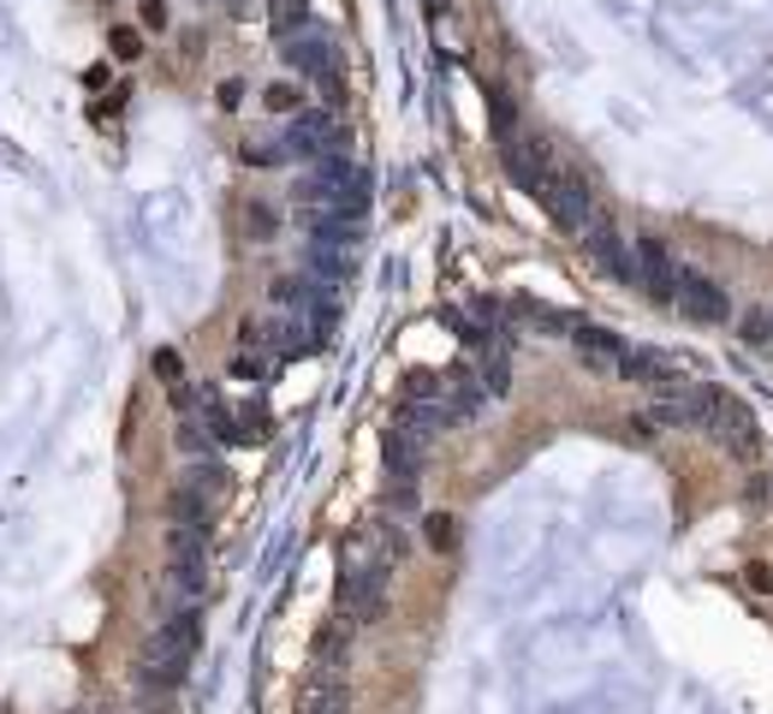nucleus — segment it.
I'll list each match as a JSON object with an SVG mask.
<instances>
[{
  "label": "nucleus",
  "mask_w": 773,
  "mask_h": 714,
  "mask_svg": "<svg viewBox=\"0 0 773 714\" xmlns=\"http://www.w3.org/2000/svg\"><path fill=\"white\" fill-rule=\"evenodd\" d=\"M137 24H143V31H167L173 7H167V0H137Z\"/></svg>",
  "instance_id": "obj_23"
},
{
  "label": "nucleus",
  "mask_w": 773,
  "mask_h": 714,
  "mask_svg": "<svg viewBox=\"0 0 773 714\" xmlns=\"http://www.w3.org/2000/svg\"><path fill=\"white\" fill-rule=\"evenodd\" d=\"M488 125H494V138H512L518 131V113H512V96L506 90H488Z\"/></svg>",
  "instance_id": "obj_18"
},
{
  "label": "nucleus",
  "mask_w": 773,
  "mask_h": 714,
  "mask_svg": "<svg viewBox=\"0 0 773 714\" xmlns=\"http://www.w3.org/2000/svg\"><path fill=\"white\" fill-rule=\"evenodd\" d=\"M345 631H352V625H328V631L322 637H316V661H322V667H340V655H345Z\"/></svg>",
  "instance_id": "obj_20"
},
{
  "label": "nucleus",
  "mask_w": 773,
  "mask_h": 714,
  "mask_svg": "<svg viewBox=\"0 0 773 714\" xmlns=\"http://www.w3.org/2000/svg\"><path fill=\"white\" fill-rule=\"evenodd\" d=\"M244 232H251L256 244L280 239V209H274V202H262V197H251V202H244Z\"/></svg>",
  "instance_id": "obj_14"
},
{
  "label": "nucleus",
  "mask_w": 773,
  "mask_h": 714,
  "mask_svg": "<svg viewBox=\"0 0 773 714\" xmlns=\"http://www.w3.org/2000/svg\"><path fill=\"white\" fill-rule=\"evenodd\" d=\"M185 488H197V494H209V501H221L227 494V471L214 459H197L191 471H185Z\"/></svg>",
  "instance_id": "obj_15"
},
{
  "label": "nucleus",
  "mask_w": 773,
  "mask_h": 714,
  "mask_svg": "<svg viewBox=\"0 0 773 714\" xmlns=\"http://www.w3.org/2000/svg\"><path fill=\"white\" fill-rule=\"evenodd\" d=\"M743 584H750L755 595H768V590H773V578H768V565H750V572H743Z\"/></svg>",
  "instance_id": "obj_30"
},
{
  "label": "nucleus",
  "mask_w": 773,
  "mask_h": 714,
  "mask_svg": "<svg viewBox=\"0 0 773 714\" xmlns=\"http://www.w3.org/2000/svg\"><path fill=\"white\" fill-rule=\"evenodd\" d=\"M262 108H268V113H298L303 90H298V84H268V90H262Z\"/></svg>",
  "instance_id": "obj_21"
},
{
  "label": "nucleus",
  "mask_w": 773,
  "mask_h": 714,
  "mask_svg": "<svg viewBox=\"0 0 773 714\" xmlns=\"http://www.w3.org/2000/svg\"><path fill=\"white\" fill-rule=\"evenodd\" d=\"M768 352H773V340H768Z\"/></svg>",
  "instance_id": "obj_33"
},
{
  "label": "nucleus",
  "mask_w": 773,
  "mask_h": 714,
  "mask_svg": "<svg viewBox=\"0 0 773 714\" xmlns=\"http://www.w3.org/2000/svg\"><path fill=\"white\" fill-rule=\"evenodd\" d=\"M340 602H345V625H375L382 619V607H387V560H369V565H357V572H345V584H340Z\"/></svg>",
  "instance_id": "obj_2"
},
{
  "label": "nucleus",
  "mask_w": 773,
  "mask_h": 714,
  "mask_svg": "<svg viewBox=\"0 0 773 714\" xmlns=\"http://www.w3.org/2000/svg\"><path fill=\"white\" fill-rule=\"evenodd\" d=\"M708 411H714V387L703 382H684L654 399V422H666V429H708Z\"/></svg>",
  "instance_id": "obj_7"
},
{
  "label": "nucleus",
  "mask_w": 773,
  "mask_h": 714,
  "mask_svg": "<svg viewBox=\"0 0 773 714\" xmlns=\"http://www.w3.org/2000/svg\"><path fill=\"white\" fill-rule=\"evenodd\" d=\"M340 125H333V108H303L286 131V150L303 155V162H322V155H340Z\"/></svg>",
  "instance_id": "obj_5"
},
{
  "label": "nucleus",
  "mask_w": 773,
  "mask_h": 714,
  "mask_svg": "<svg viewBox=\"0 0 773 714\" xmlns=\"http://www.w3.org/2000/svg\"><path fill=\"white\" fill-rule=\"evenodd\" d=\"M631 256H637V286H643L654 304H673L678 268H673V256L661 251V239H631Z\"/></svg>",
  "instance_id": "obj_8"
},
{
  "label": "nucleus",
  "mask_w": 773,
  "mask_h": 714,
  "mask_svg": "<svg viewBox=\"0 0 773 714\" xmlns=\"http://www.w3.org/2000/svg\"><path fill=\"white\" fill-rule=\"evenodd\" d=\"M572 345H577V358L589 363L595 375H619V358H625V340H619V333H607V328H595V322H577Z\"/></svg>",
  "instance_id": "obj_12"
},
{
  "label": "nucleus",
  "mask_w": 773,
  "mask_h": 714,
  "mask_svg": "<svg viewBox=\"0 0 773 714\" xmlns=\"http://www.w3.org/2000/svg\"><path fill=\"white\" fill-rule=\"evenodd\" d=\"M286 143H280V150H274V143H251V150H244V162H251V167H280L286 162Z\"/></svg>",
  "instance_id": "obj_27"
},
{
  "label": "nucleus",
  "mask_w": 773,
  "mask_h": 714,
  "mask_svg": "<svg viewBox=\"0 0 773 714\" xmlns=\"http://www.w3.org/2000/svg\"><path fill=\"white\" fill-rule=\"evenodd\" d=\"M405 399H441V375H429V370L405 375Z\"/></svg>",
  "instance_id": "obj_25"
},
{
  "label": "nucleus",
  "mask_w": 773,
  "mask_h": 714,
  "mask_svg": "<svg viewBox=\"0 0 773 714\" xmlns=\"http://www.w3.org/2000/svg\"><path fill=\"white\" fill-rule=\"evenodd\" d=\"M274 24H280V36H291L303 24V0H274Z\"/></svg>",
  "instance_id": "obj_26"
},
{
  "label": "nucleus",
  "mask_w": 773,
  "mask_h": 714,
  "mask_svg": "<svg viewBox=\"0 0 773 714\" xmlns=\"http://www.w3.org/2000/svg\"><path fill=\"white\" fill-rule=\"evenodd\" d=\"M500 162H506V173H512V185H518V191H530V197H542V185L553 179L548 143H542V138H523V131L500 138Z\"/></svg>",
  "instance_id": "obj_4"
},
{
  "label": "nucleus",
  "mask_w": 773,
  "mask_h": 714,
  "mask_svg": "<svg viewBox=\"0 0 773 714\" xmlns=\"http://www.w3.org/2000/svg\"><path fill=\"white\" fill-rule=\"evenodd\" d=\"M743 340L768 352V340H773V310H750V316H743Z\"/></svg>",
  "instance_id": "obj_22"
},
{
  "label": "nucleus",
  "mask_w": 773,
  "mask_h": 714,
  "mask_svg": "<svg viewBox=\"0 0 773 714\" xmlns=\"http://www.w3.org/2000/svg\"><path fill=\"white\" fill-rule=\"evenodd\" d=\"M167 513H173V524H185V530H202L209 536V494H197V488H173L167 494Z\"/></svg>",
  "instance_id": "obj_13"
},
{
  "label": "nucleus",
  "mask_w": 773,
  "mask_h": 714,
  "mask_svg": "<svg viewBox=\"0 0 773 714\" xmlns=\"http://www.w3.org/2000/svg\"><path fill=\"white\" fill-rule=\"evenodd\" d=\"M422 542H429L434 553H452V548H459V518H452V513H429V518H422Z\"/></svg>",
  "instance_id": "obj_16"
},
{
  "label": "nucleus",
  "mask_w": 773,
  "mask_h": 714,
  "mask_svg": "<svg viewBox=\"0 0 773 714\" xmlns=\"http://www.w3.org/2000/svg\"><path fill=\"white\" fill-rule=\"evenodd\" d=\"M708 435L726 447V453H738V459H750L755 447H762V435H755V417H750V405L732 399V393H714V411H708Z\"/></svg>",
  "instance_id": "obj_3"
},
{
  "label": "nucleus",
  "mask_w": 773,
  "mask_h": 714,
  "mask_svg": "<svg viewBox=\"0 0 773 714\" xmlns=\"http://www.w3.org/2000/svg\"><path fill=\"white\" fill-rule=\"evenodd\" d=\"M239 101H244V84L227 78V84H221V108H239Z\"/></svg>",
  "instance_id": "obj_31"
},
{
  "label": "nucleus",
  "mask_w": 773,
  "mask_h": 714,
  "mask_svg": "<svg viewBox=\"0 0 773 714\" xmlns=\"http://www.w3.org/2000/svg\"><path fill=\"white\" fill-rule=\"evenodd\" d=\"M108 48H113V61H143V31H131V24H113L108 31Z\"/></svg>",
  "instance_id": "obj_19"
},
{
  "label": "nucleus",
  "mask_w": 773,
  "mask_h": 714,
  "mask_svg": "<svg viewBox=\"0 0 773 714\" xmlns=\"http://www.w3.org/2000/svg\"><path fill=\"white\" fill-rule=\"evenodd\" d=\"M280 54H286V66H291V72H303V78H316V84H322V78H340V54H333V42H328V36L291 31Z\"/></svg>",
  "instance_id": "obj_9"
},
{
  "label": "nucleus",
  "mask_w": 773,
  "mask_h": 714,
  "mask_svg": "<svg viewBox=\"0 0 773 714\" xmlns=\"http://www.w3.org/2000/svg\"><path fill=\"white\" fill-rule=\"evenodd\" d=\"M673 310L684 316V322H703V328H720V322H732V304H726V293H720V286H714V281H703V274H678Z\"/></svg>",
  "instance_id": "obj_6"
},
{
  "label": "nucleus",
  "mask_w": 773,
  "mask_h": 714,
  "mask_svg": "<svg viewBox=\"0 0 773 714\" xmlns=\"http://www.w3.org/2000/svg\"><path fill=\"white\" fill-rule=\"evenodd\" d=\"M542 202H548L553 221H560L565 232H577V239L601 221V202H595V191H589V179H583V173H553V179L542 185Z\"/></svg>",
  "instance_id": "obj_1"
},
{
  "label": "nucleus",
  "mask_w": 773,
  "mask_h": 714,
  "mask_svg": "<svg viewBox=\"0 0 773 714\" xmlns=\"http://www.w3.org/2000/svg\"><path fill=\"white\" fill-rule=\"evenodd\" d=\"M155 375H162L167 387H179V382H185V363H179V352H155Z\"/></svg>",
  "instance_id": "obj_29"
},
{
  "label": "nucleus",
  "mask_w": 773,
  "mask_h": 714,
  "mask_svg": "<svg viewBox=\"0 0 773 714\" xmlns=\"http://www.w3.org/2000/svg\"><path fill=\"white\" fill-rule=\"evenodd\" d=\"M262 375H268V363H262V358H251V352L232 358V382H262Z\"/></svg>",
  "instance_id": "obj_28"
},
{
  "label": "nucleus",
  "mask_w": 773,
  "mask_h": 714,
  "mask_svg": "<svg viewBox=\"0 0 773 714\" xmlns=\"http://www.w3.org/2000/svg\"><path fill=\"white\" fill-rule=\"evenodd\" d=\"M583 244H589V256L601 262V268H607L619 286H637V256H631V244H625L619 232L607 227V215H601V221H595L589 232H583Z\"/></svg>",
  "instance_id": "obj_10"
},
{
  "label": "nucleus",
  "mask_w": 773,
  "mask_h": 714,
  "mask_svg": "<svg viewBox=\"0 0 773 714\" xmlns=\"http://www.w3.org/2000/svg\"><path fill=\"white\" fill-rule=\"evenodd\" d=\"M382 464H387L393 483H417V471H422V435H411L405 422H393V429L382 435Z\"/></svg>",
  "instance_id": "obj_11"
},
{
  "label": "nucleus",
  "mask_w": 773,
  "mask_h": 714,
  "mask_svg": "<svg viewBox=\"0 0 773 714\" xmlns=\"http://www.w3.org/2000/svg\"><path fill=\"white\" fill-rule=\"evenodd\" d=\"M179 453H191V459L209 453V435H202V422H197V417H185V422H179Z\"/></svg>",
  "instance_id": "obj_24"
},
{
  "label": "nucleus",
  "mask_w": 773,
  "mask_h": 714,
  "mask_svg": "<svg viewBox=\"0 0 773 714\" xmlns=\"http://www.w3.org/2000/svg\"><path fill=\"white\" fill-rule=\"evenodd\" d=\"M429 7H434V12H441V7H446V0H429Z\"/></svg>",
  "instance_id": "obj_32"
},
{
  "label": "nucleus",
  "mask_w": 773,
  "mask_h": 714,
  "mask_svg": "<svg viewBox=\"0 0 773 714\" xmlns=\"http://www.w3.org/2000/svg\"><path fill=\"white\" fill-rule=\"evenodd\" d=\"M303 714H345V691L333 679H316L310 691H303Z\"/></svg>",
  "instance_id": "obj_17"
}]
</instances>
